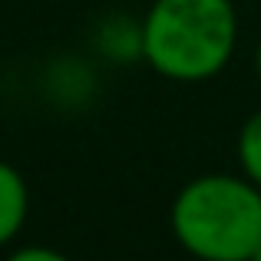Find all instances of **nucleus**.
<instances>
[{"label":"nucleus","mask_w":261,"mask_h":261,"mask_svg":"<svg viewBox=\"0 0 261 261\" xmlns=\"http://www.w3.org/2000/svg\"><path fill=\"white\" fill-rule=\"evenodd\" d=\"M235 0H155L142 17L139 50L159 76L205 83L235 57Z\"/></svg>","instance_id":"f257e3e1"},{"label":"nucleus","mask_w":261,"mask_h":261,"mask_svg":"<svg viewBox=\"0 0 261 261\" xmlns=\"http://www.w3.org/2000/svg\"><path fill=\"white\" fill-rule=\"evenodd\" d=\"M251 261H261V248H258V251H255V255H251Z\"/></svg>","instance_id":"0eeeda50"},{"label":"nucleus","mask_w":261,"mask_h":261,"mask_svg":"<svg viewBox=\"0 0 261 261\" xmlns=\"http://www.w3.org/2000/svg\"><path fill=\"white\" fill-rule=\"evenodd\" d=\"M255 73H258V80H261V40H258V50H255Z\"/></svg>","instance_id":"423d86ee"},{"label":"nucleus","mask_w":261,"mask_h":261,"mask_svg":"<svg viewBox=\"0 0 261 261\" xmlns=\"http://www.w3.org/2000/svg\"><path fill=\"white\" fill-rule=\"evenodd\" d=\"M172 235L198 261H251L261 248V185L248 175L208 172L182 185Z\"/></svg>","instance_id":"f03ea898"},{"label":"nucleus","mask_w":261,"mask_h":261,"mask_svg":"<svg viewBox=\"0 0 261 261\" xmlns=\"http://www.w3.org/2000/svg\"><path fill=\"white\" fill-rule=\"evenodd\" d=\"M238 162H242V172L255 185H261V109L248 116V122L238 133Z\"/></svg>","instance_id":"20e7f679"},{"label":"nucleus","mask_w":261,"mask_h":261,"mask_svg":"<svg viewBox=\"0 0 261 261\" xmlns=\"http://www.w3.org/2000/svg\"><path fill=\"white\" fill-rule=\"evenodd\" d=\"M4 261H73V258H66L63 251L50 248V245H27V248L10 251Z\"/></svg>","instance_id":"39448f33"},{"label":"nucleus","mask_w":261,"mask_h":261,"mask_svg":"<svg viewBox=\"0 0 261 261\" xmlns=\"http://www.w3.org/2000/svg\"><path fill=\"white\" fill-rule=\"evenodd\" d=\"M27 215H30V189L10 162L0 159V248L23 231Z\"/></svg>","instance_id":"7ed1b4c3"}]
</instances>
